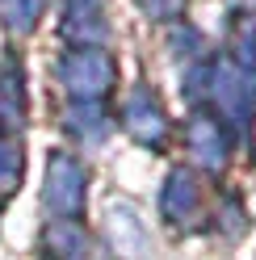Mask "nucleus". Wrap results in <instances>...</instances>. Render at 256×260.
Here are the masks:
<instances>
[{
    "instance_id": "nucleus-1",
    "label": "nucleus",
    "mask_w": 256,
    "mask_h": 260,
    "mask_svg": "<svg viewBox=\"0 0 256 260\" xmlns=\"http://www.w3.org/2000/svg\"><path fill=\"white\" fill-rule=\"evenodd\" d=\"M55 80H59L72 96L92 101V96H101L109 84H114V59H109L105 51L80 46V51H68V55L55 63Z\"/></svg>"
},
{
    "instance_id": "nucleus-2",
    "label": "nucleus",
    "mask_w": 256,
    "mask_h": 260,
    "mask_svg": "<svg viewBox=\"0 0 256 260\" xmlns=\"http://www.w3.org/2000/svg\"><path fill=\"white\" fill-rule=\"evenodd\" d=\"M84 168L76 164L72 155H63L55 151L51 155V172H46V185H42V202L51 214L59 218H76L80 214V206H84Z\"/></svg>"
},
{
    "instance_id": "nucleus-3",
    "label": "nucleus",
    "mask_w": 256,
    "mask_h": 260,
    "mask_svg": "<svg viewBox=\"0 0 256 260\" xmlns=\"http://www.w3.org/2000/svg\"><path fill=\"white\" fill-rule=\"evenodd\" d=\"M122 122H126V130H131V139H139V143H164L168 118H164V109H159V96H155L147 84H139V88L131 92Z\"/></svg>"
},
{
    "instance_id": "nucleus-4",
    "label": "nucleus",
    "mask_w": 256,
    "mask_h": 260,
    "mask_svg": "<svg viewBox=\"0 0 256 260\" xmlns=\"http://www.w3.org/2000/svg\"><path fill=\"white\" fill-rule=\"evenodd\" d=\"M189 147H194V159L206 164V168H218L222 159H227L231 143H227V130H222V122L214 113L198 109L194 118H189Z\"/></svg>"
},
{
    "instance_id": "nucleus-5",
    "label": "nucleus",
    "mask_w": 256,
    "mask_h": 260,
    "mask_svg": "<svg viewBox=\"0 0 256 260\" xmlns=\"http://www.w3.org/2000/svg\"><path fill=\"white\" fill-rule=\"evenodd\" d=\"M159 206H164V218L168 222H177V226H189L198 214V181H194V172L189 168H177L168 176V185H164V198H159Z\"/></svg>"
},
{
    "instance_id": "nucleus-6",
    "label": "nucleus",
    "mask_w": 256,
    "mask_h": 260,
    "mask_svg": "<svg viewBox=\"0 0 256 260\" xmlns=\"http://www.w3.org/2000/svg\"><path fill=\"white\" fill-rule=\"evenodd\" d=\"M25 122V84L17 63L5 59L0 63V126H21Z\"/></svg>"
},
{
    "instance_id": "nucleus-7",
    "label": "nucleus",
    "mask_w": 256,
    "mask_h": 260,
    "mask_svg": "<svg viewBox=\"0 0 256 260\" xmlns=\"http://www.w3.org/2000/svg\"><path fill=\"white\" fill-rule=\"evenodd\" d=\"M109 231L118 235L114 243H118L122 252H131V256H143V252H147V231L139 226L135 210H126V206H114V210H109Z\"/></svg>"
},
{
    "instance_id": "nucleus-8",
    "label": "nucleus",
    "mask_w": 256,
    "mask_h": 260,
    "mask_svg": "<svg viewBox=\"0 0 256 260\" xmlns=\"http://www.w3.org/2000/svg\"><path fill=\"white\" fill-rule=\"evenodd\" d=\"M68 130L84 143H105V118H101V105L92 101H76L68 109Z\"/></svg>"
},
{
    "instance_id": "nucleus-9",
    "label": "nucleus",
    "mask_w": 256,
    "mask_h": 260,
    "mask_svg": "<svg viewBox=\"0 0 256 260\" xmlns=\"http://www.w3.org/2000/svg\"><path fill=\"white\" fill-rule=\"evenodd\" d=\"M21 147L13 139H5L0 135V193H13L17 189V181H21Z\"/></svg>"
},
{
    "instance_id": "nucleus-10",
    "label": "nucleus",
    "mask_w": 256,
    "mask_h": 260,
    "mask_svg": "<svg viewBox=\"0 0 256 260\" xmlns=\"http://www.w3.org/2000/svg\"><path fill=\"white\" fill-rule=\"evenodd\" d=\"M235 55L244 59L248 72H256V21H252L248 29H239V34H235Z\"/></svg>"
},
{
    "instance_id": "nucleus-11",
    "label": "nucleus",
    "mask_w": 256,
    "mask_h": 260,
    "mask_svg": "<svg viewBox=\"0 0 256 260\" xmlns=\"http://www.w3.org/2000/svg\"><path fill=\"white\" fill-rule=\"evenodd\" d=\"M139 5H143V9H147V13H151V17H177V13H181V5H185V0H139Z\"/></svg>"
},
{
    "instance_id": "nucleus-12",
    "label": "nucleus",
    "mask_w": 256,
    "mask_h": 260,
    "mask_svg": "<svg viewBox=\"0 0 256 260\" xmlns=\"http://www.w3.org/2000/svg\"><path fill=\"white\" fill-rule=\"evenodd\" d=\"M72 9H97V0H68Z\"/></svg>"
}]
</instances>
